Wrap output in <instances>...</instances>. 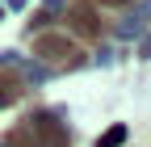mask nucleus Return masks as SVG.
Returning a JSON list of instances; mask_svg holds the SVG:
<instances>
[{"instance_id":"1","label":"nucleus","mask_w":151,"mask_h":147,"mask_svg":"<svg viewBox=\"0 0 151 147\" xmlns=\"http://www.w3.org/2000/svg\"><path fill=\"white\" fill-rule=\"evenodd\" d=\"M109 4H126V0H109Z\"/></svg>"}]
</instances>
